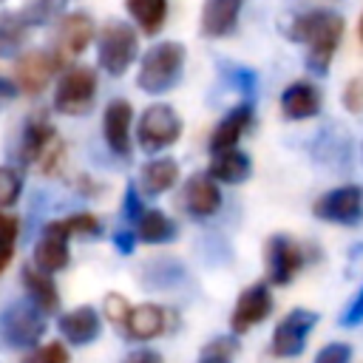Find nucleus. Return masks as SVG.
<instances>
[{"instance_id": "obj_1", "label": "nucleus", "mask_w": 363, "mask_h": 363, "mask_svg": "<svg viewBox=\"0 0 363 363\" xmlns=\"http://www.w3.org/2000/svg\"><path fill=\"white\" fill-rule=\"evenodd\" d=\"M286 37L292 43L306 45V68L315 77H326L335 60V51L343 40V17L326 9H312V11H301L289 20L286 26Z\"/></svg>"}, {"instance_id": "obj_2", "label": "nucleus", "mask_w": 363, "mask_h": 363, "mask_svg": "<svg viewBox=\"0 0 363 363\" xmlns=\"http://www.w3.org/2000/svg\"><path fill=\"white\" fill-rule=\"evenodd\" d=\"M184 60H187V51L179 40H162V43L150 45L139 57V71H136L139 91L159 96V94H167L170 88H176L184 74Z\"/></svg>"}, {"instance_id": "obj_3", "label": "nucleus", "mask_w": 363, "mask_h": 363, "mask_svg": "<svg viewBox=\"0 0 363 363\" xmlns=\"http://www.w3.org/2000/svg\"><path fill=\"white\" fill-rule=\"evenodd\" d=\"M139 57V34L125 20H108L96 31V62L108 77H122Z\"/></svg>"}, {"instance_id": "obj_4", "label": "nucleus", "mask_w": 363, "mask_h": 363, "mask_svg": "<svg viewBox=\"0 0 363 363\" xmlns=\"http://www.w3.org/2000/svg\"><path fill=\"white\" fill-rule=\"evenodd\" d=\"M96 99V68L71 62L57 77L54 111L62 116H85Z\"/></svg>"}, {"instance_id": "obj_5", "label": "nucleus", "mask_w": 363, "mask_h": 363, "mask_svg": "<svg viewBox=\"0 0 363 363\" xmlns=\"http://www.w3.org/2000/svg\"><path fill=\"white\" fill-rule=\"evenodd\" d=\"M45 312L31 303L20 301L0 312V340L9 349H31L45 335Z\"/></svg>"}, {"instance_id": "obj_6", "label": "nucleus", "mask_w": 363, "mask_h": 363, "mask_svg": "<svg viewBox=\"0 0 363 363\" xmlns=\"http://www.w3.org/2000/svg\"><path fill=\"white\" fill-rule=\"evenodd\" d=\"M179 136H182V116L176 113V108L164 102H153L142 111L136 122V142L145 153H159L176 145Z\"/></svg>"}, {"instance_id": "obj_7", "label": "nucleus", "mask_w": 363, "mask_h": 363, "mask_svg": "<svg viewBox=\"0 0 363 363\" xmlns=\"http://www.w3.org/2000/svg\"><path fill=\"white\" fill-rule=\"evenodd\" d=\"M264 264H267V284L284 286L289 284L306 264V250L289 238V235H269L264 247Z\"/></svg>"}, {"instance_id": "obj_8", "label": "nucleus", "mask_w": 363, "mask_h": 363, "mask_svg": "<svg viewBox=\"0 0 363 363\" xmlns=\"http://www.w3.org/2000/svg\"><path fill=\"white\" fill-rule=\"evenodd\" d=\"M94 37H96V26H94L91 14H85V11L65 14L57 26V37H54V45H51V54H54L57 65L62 68V65L74 62L91 45Z\"/></svg>"}, {"instance_id": "obj_9", "label": "nucleus", "mask_w": 363, "mask_h": 363, "mask_svg": "<svg viewBox=\"0 0 363 363\" xmlns=\"http://www.w3.org/2000/svg\"><path fill=\"white\" fill-rule=\"evenodd\" d=\"M312 213L320 221L352 227V224L363 221V187L360 184L335 187V190H329V193H323V196L315 199Z\"/></svg>"}, {"instance_id": "obj_10", "label": "nucleus", "mask_w": 363, "mask_h": 363, "mask_svg": "<svg viewBox=\"0 0 363 363\" xmlns=\"http://www.w3.org/2000/svg\"><path fill=\"white\" fill-rule=\"evenodd\" d=\"M315 323H318V312L303 309V306L289 309L272 332V354L275 357H298L306 349V337L315 329Z\"/></svg>"}, {"instance_id": "obj_11", "label": "nucleus", "mask_w": 363, "mask_h": 363, "mask_svg": "<svg viewBox=\"0 0 363 363\" xmlns=\"http://www.w3.org/2000/svg\"><path fill=\"white\" fill-rule=\"evenodd\" d=\"M57 60L51 51L45 48H37V51H26L14 60V85L17 91L28 94V96H37L48 88L51 77L57 74Z\"/></svg>"}, {"instance_id": "obj_12", "label": "nucleus", "mask_w": 363, "mask_h": 363, "mask_svg": "<svg viewBox=\"0 0 363 363\" xmlns=\"http://www.w3.org/2000/svg\"><path fill=\"white\" fill-rule=\"evenodd\" d=\"M269 312H272V292H269V284H250L241 295H238V301H235V306H233V315H230V326H233V332L235 335H244V332H250L252 326H258V323H264L267 318H269Z\"/></svg>"}, {"instance_id": "obj_13", "label": "nucleus", "mask_w": 363, "mask_h": 363, "mask_svg": "<svg viewBox=\"0 0 363 363\" xmlns=\"http://www.w3.org/2000/svg\"><path fill=\"white\" fill-rule=\"evenodd\" d=\"M57 142H60V133L54 130V125L48 122L45 113L28 116L26 125H23L20 142H17V159H20V164H26V167L37 164Z\"/></svg>"}, {"instance_id": "obj_14", "label": "nucleus", "mask_w": 363, "mask_h": 363, "mask_svg": "<svg viewBox=\"0 0 363 363\" xmlns=\"http://www.w3.org/2000/svg\"><path fill=\"white\" fill-rule=\"evenodd\" d=\"M68 230L62 221H48L43 227V235L34 247V267L45 269V272H60L71 264V250H68Z\"/></svg>"}, {"instance_id": "obj_15", "label": "nucleus", "mask_w": 363, "mask_h": 363, "mask_svg": "<svg viewBox=\"0 0 363 363\" xmlns=\"http://www.w3.org/2000/svg\"><path fill=\"white\" fill-rule=\"evenodd\" d=\"M130 125H133V105L128 99H111L102 116V136L113 156H130Z\"/></svg>"}, {"instance_id": "obj_16", "label": "nucleus", "mask_w": 363, "mask_h": 363, "mask_svg": "<svg viewBox=\"0 0 363 363\" xmlns=\"http://www.w3.org/2000/svg\"><path fill=\"white\" fill-rule=\"evenodd\" d=\"M182 207L193 218H210L221 207V190L210 173H196L182 187Z\"/></svg>"}, {"instance_id": "obj_17", "label": "nucleus", "mask_w": 363, "mask_h": 363, "mask_svg": "<svg viewBox=\"0 0 363 363\" xmlns=\"http://www.w3.org/2000/svg\"><path fill=\"white\" fill-rule=\"evenodd\" d=\"M244 0H204L201 6V23L199 31L207 40H224L233 37L238 28Z\"/></svg>"}, {"instance_id": "obj_18", "label": "nucleus", "mask_w": 363, "mask_h": 363, "mask_svg": "<svg viewBox=\"0 0 363 363\" xmlns=\"http://www.w3.org/2000/svg\"><path fill=\"white\" fill-rule=\"evenodd\" d=\"M252 116H255L252 102H238L235 108H230V111L221 116V122L213 128V133H210V153L238 147L241 136H244V133L250 130V125H252Z\"/></svg>"}, {"instance_id": "obj_19", "label": "nucleus", "mask_w": 363, "mask_h": 363, "mask_svg": "<svg viewBox=\"0 0 363 363\" xmlns=\"http://www.w3.org/2000/svg\"><path fill=\"white\" fill-rule=\"evenodd\" d=\"M320 108H323V96H320L318 85L309 82V79H298V82L286 85L284 94H281V113L289 122L312 119V116L320 113Z\"/></svg>"}, {"instance_id": "obj_20", "label": "nucleus", "mask_w": 363, "mask_h": 363, "mask_svg": "<svg viewBox=\"0 0 363 363\" xmlns=\"http://www.w3.org/2000/svg\"><path fill=\"white\" fill-rule=\"evenodd\" d=\"M57 326H60L62 337L71 340L74 346H88V343H94V340L99 337V332H102L99 312H96L94 306H88V303L62 312L60 320H57Z\"/></svg>"}, {"instance_id": "obj_21", "label": "nucleus", "mask_w": 363, "mask_h": 363, "mask_svg": "<svg viewBox=\"0 0 363 363\" xmlns=\"http://www.w3.org/2000/svg\"><path fill=\"white\" fill-rule=\"evenodd\" d=\"M125 332L133 340H150L156 335H162L167 329V309H162L159 303H139L128 309L125 318Z\"/></svg>"}, {"instance_id": "obj_22", "label": "nucleus", "mask_w": 363, "mask_h": 363, "mask_svg": "<svg viewBox=\"0 0 363 363\" xmlns=\"http://www.w3.org/2000/svg\"><path fill=\"white\" fill-rule=\"evenodd\" d=\"M20 278H23V286L28 292V301L37 303L45 315L60 309V292H57V284H54V275L51 272L40 269L34 264H23Z\"/></svg>"}, {"instance_id": "obj_23", "label": "nucleus", "mask_w": 363, "mask_h": 363, "mask_svg": "<svg viewBox=\"0 0 363 363\" xmlns=\"http://www.w3.org/2000/svg\"><path fill=\"white\" fill-rule=\"evenodd\" d=\"M207 173L216 179V182H224V184H241L250 179L252 173V162L244 150L238 147H230V150H218L213 153V162L207 167Z\"/></svg>"}, {"instance_id": "obj_24", "label": "nucleus", "mask_w": 363, "mask_h": 363, "mask_svg": "<svg viewBox=\"0 0 363 363\" xmlns=\"http://www.w3.org/2000/svg\"><path fill=\"white\" fill-rule=\"evenodd\" d=\"M130 227H133L136 238L145 241V244H167L179 235L176 221L170 216H164L162 210H153V207H145Z\"/></svg>"}, {"instance_id": "obj_25", "label": "nucleus", "mask_w": 363, "mask_h": 363, "mask_svg": "<svg viewBox=\"0 0 363 363\" xmlns=\"http://www.w3.org/2000/svg\"><path fill=\"white\" fill-rule=\"evenodd\" d=\"M179 182V162L176 159H150L139 170V187L145 196H162Z\"/></svg>"}, {"instance_id": "obj_26", "label": "nucleus", "mask_w": 363, "mask_h": 363, "mask_svg": "<svg viewBox=\"0 0 363 363\" xmlns=\"http://www.w3.org/2000/svg\"><path fill=\"white\" fill-rule=\"evenodd\" d=\"M125 9L130 14V20L136 23V28L147 37L159 34L167 23V0H125Z\"/></svg>"}, {"instance_id": "obj_27", "label": "nucleus", "mask_w": 363, "mask_h": 363, "mask_svg": "<svg viewBox=\"0 0 363 363\" xmlns=\"http://www.w3.org/2000/svg\"><path fill=\"white\" fill-rule=\"evenodd\" d=\"M26 31H28V23L17 11L0 14V57H14L28 37Z\"/></svg>"}, {"instance_id": "obj_28", "label": "nucleus", "mask_w": 363, "mask_h": 363, "mask_svg": "<svg viewBox=\"0 0 363 363\" xmlns=\"http://www.w3.org/2000/svg\"><path fill=\"white\" fill-rule=\"evenodd\" d=\"M17 233H20V221H17V216L0 210V272H3V269L11 264V258H14Z\"/></svg>"}, {"instance_id": "obj_29", "label": "nucleus", "mask_w": 363, "mask_h": 363, "mask_svg": "<svg viewBox=\"0 0 363 363\" xmlns=\"http://www.w3.org/2000/svg\"><path fill=\"white\" fill-rule=\"evenodd\" d=\"M62 224L71 238H99L102 235V221L94 213H74V216L62 218Z\"/></svg>"}, {"instance_id": "obj_30", "label": "nucleus", "mask_w": 363, "mask_h": 363, "mask_svg": "<svg viewBox=\"0 0 363 363\" xmlns=\"http://www.w3.org/2000/svg\"><path fill=\"white\" fill-rule=\"evenodd\" d=\"M20 193H23V176L14 167L0 164V210L17 204Z\"/></svg>"}, {"instance_id": "obj_31", "label": "nucleus", "mask_w": 363, "mask_h": 363, "mask_svg": "<svg viewBox=\"0 0 363 363\" xmlns=\"http://www.w3.org/2000/svg\"><path fill=\"white\" fill-rule=\"evenodd\" d=\"M20 363H71V357H68V349L60 340H51V343H43V346H31V352Z\"/></svg>"}, {"instance_id": "obj_32", "label": "nucleus", "mask_w": 363, "mask_h": 363, "mask_svg": "<svg viewBox=\"0 0 363 363\" xmlns=\"http://www.w3.org/2000/svg\"><path fill=\"white\" fill-rule=\"evenodd\" d=\"M238 352V343L233 337H216L201 349L199 363H233V354Z\"/></svg>"}, {"instance_id": "obj_33", "label": "nucleus", "mask_w": 363, "mask_h": 363, "mask_svg": "<svg viewBox=\"0 0 363 363\" xmlns=\"http://www.w3.org/2000/svg\"><path fill=\"white\" fill-rule=\"evenodd\" d=\"M51 11H54V0H26V3L17 9V14L28 23V28L48 23V20H51Z\"/></svg>"}, {"instance_id": "obj_34", "label": "nucleus", "mask_w": 363, "mask_h": 363, "mask_svg": "<svg viewBox=\"0 0 363 363\" xmlns=\"http://www.w3.org/2000/svg\"><path fill=\"white\" fill-rule=\"evenodd\" d=\"M128 301H125V295H119V292H108L105 295V301H102V315L111 320V323H116V326H122L125 323V318H128Z\"/></svg>"}, {"instance_id": "obj_35", "label": "nucleus", "mask_w": 363, "mask_h": 363, "mask_svg": "<svg viewBox=\"0 0 363 363\" xmlns=\"http://www.w3.org/2000/svg\"><path fill=\"white\" fill-rule=\"evenodd\" d=\"M340 99H343V108H346L349 113H360V111H363V74H360V77H352V79L346 82Z\"/></svg>"}, {"instance_id": "obj_36", "label": "nucleus", "mask_w": 363, "mask_h": 363, "mask_svg": "<svg viewBox=\"0 0 363 363\" xmlns=\"http://www.w3.org/2000/svg\"><path fill=\"white\" fill-rule=\"evenodd\" d=\"M349 360H352L349 343H329L315 354V363H349Z\"/></svg>"}, {"instance_id": "obj_37", "label": "nucleus", "mask_w": 363, "mask_h": 363, "mask_svg": "<svg viewBox=\"0 0 363 363\" xmlns=\"http://www.w3.org/2000/svg\"><path fill=\"white\" fill-rule=\"evenodd\" d=\"M142 210H145V204H142V196H139L136 184H128L125 187V199H122V216H125V221L133 224Z\"/></svg>"}, {"instance_id": "obj_38", "label": "nucleus", "mask_w": 363, "mask_h": 363, "mask_svg": "<svg viewBox=\"0 0 363 363\" xmlns=\"http://www.w3.org/2000/svg\"><path fill=\"white\" fill-rule=\"evenodd\" d=\"M357 323H363V284L340 315V326H357Z\"/></svg>"}, {"instance_id": "obj_39", "label": "nucleus", "mask_w": 363, "mask_h": 363, "mask_svg": "<svg viewBox=\"0 0 363 363\" xmlns=\"http://www.w3.org/2000/svg\"><path fill=\"white\" fill-rule=\"evenodd\" d=\"M136 233H133V227H125V230H116L113 233V247L122 252V255H130L133 252V247H136Z\"/></svg>"}, {"instance_id": "obj_40", "label": "nucleus", "mask_w": 363, "mask_h": 363, "mask_svg": "<svg viewBox=\"0 0 363 363\" xmlns=\"http://www.w3.org/2000/svg\"><path fill=\"white\" fill-rule=\"evenodd\" d=\"M122 363H164V360H162V354L153 352V349H136V352H130Z\"/></svg>"}, {"instance_id": "obj_41", "label": "nucleus", "mask_w": 363, "mask_h": 363, "mask_svg": "<svg viewBox=\"0 0 363 363\" xmlns=\"http://www.w3.org/2000/svg\"><path fill=\"white\" fill-rule=\"evenodd\" d=\"M14 96H17V85H14V79L0 77V105L9 102V99H14Z\"/></svg>"}, {"instance_id": "obj_42", "label": "nucleus", "mask_w": 363, "mask_h": 363, "mask_svg": "<svg viewBox=\"0 0 363 363\" xmlns=\"http://www.w3.org/2000/svg\"><path fill=\"white\" fill-rule=\"evenodd\" d=\"M357 40H360V45H363V14H360V23H357Z\"/></svg>"}, {"instance_id": "obj_43", "label": "nucleus", "mask_w": 363, "mask_h": 363, "mask_svg": "<svg viewBox=\"0 0 363 363\" xmlns=\"http://www.w3.org/2000/svg\"><path fill=\"white\" fill-rule=\"evenodd\" d=\"M0 3H3V0H0Z\"/></svg>"}]
</instances>
